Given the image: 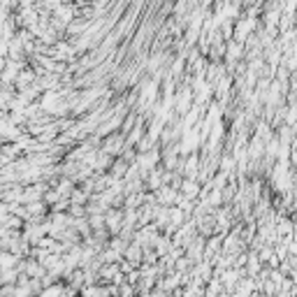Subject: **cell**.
I'll return each mask as SVG.
<instances>
[{"instance_id":"6da1fadb","label":"cell","mask_w":297,"mask_h":297,"mask_svg":"<svg viewBox=\"0 0 297 297\" xmlns=\"http://www.w3.org/2000/svg\"><path fill=\"white\" fill-rule=\"evenodd\" d=\"M202 139V132H198V128H191V130H186V135H183V142H181V153H193L198 144H200Z\"/></svg>"},{"instance_id":"7a4b0ae2","label":"cell","mask_w":297,"mask_h":297,"mask_svg":"<svg viewBox=\"0 0 297 297\" xmlns=\"http://www.w3.org/2000/svg\"><path fill=\"white\" fill-rule=\"evenodd\" d=\"M191 102H193V91H191V88H186V91H181V96L177 98V112L186 116V114H188V112H191V109H193V107H191Z\"/></svg>"},{"instance_id":"3957f363","label":"cell","mask_w":297,"mask_h":297,"mask_svg":"<svg viewBox=\"0 0 297 297\" xmlns=\"http://www.w3.org/2000/svg\"><path fill=\"white\" fill-rule=\"evenodd\" d=\"M121 221H123V216H121V212H109V214L105 216L107 228H109L112 232H118V230H121Z\"/></svg>"},{"instance_id":"277c9868","label":"cell","mask_w":297,"mask_h":297,"mask_svg":"<svg viewBox=\"0 0 297 297\" xmlns=\"http://www.w3.org/2000/svg\"><path fill=\"white\" fill-rule=\"evenodd\" d=\"M253 28V19H244V21L237 23V33H234V37H237V42H244L248 31Z\"/></svg>"},{"instance_id":"5b68a950","label":"cell","mask_w":297,"mask_h":297,"mask_svg":"<svg viewBox=\"0 0 297 297\" xmlns=\"http://www.w3.org/2000/svg\"><path fill=\"white\" fill-rule=\"evenodd\" d=\"M123 144H126L123 137H121V135H114V137H109L105 142V153L107 156H109V153H118V151H121L118 147H123Z\"/></svg>"},{"instance_id":"8992f818","label":"cell","mask_w":297,"mask_h":297,"mask_svg":"<svg viewBox=\"0 0 297 297\" xmlns=\"http://www.w3.org/2000/svg\"><path fill=\"white\" fill-rule=\"evenodd\" d=\"M181 191H183V195L188 198V200H193L195 195H200V186L195 183L193 179H188V181H183V186H181Z\"/></svg>"},{"instance_id":"52a82bcc","label":"cell","mask_w":297,"mask_h":297,"mask_svg":"<svg viewBox=\"0 0 297 297\" xmlns=\"http://www.w3.org/2000/svg\"><path fill=\"white\" fill-rule=\"evenodd\" d=\"M183 170H186V174H188V179H193V177H195V170H198V156H191Z\"/></svg>"},{"instance_id":"ba28073f","label":"cell","mask_w":297,"mask_h":297,"mask_svg":"<svg viewBox=\"0 0 297 297\" xmlns=\"http://www.w3.org/2000/svg\"><path fill=\"white\" fill-rule=\"evenodd\" d=\"M170 221L174 223V225H179V223L183 221V212H181L179 207H174V209H170Z\"/></svg>"},{"instance_id":"9c48e42d","label":"cell","mask_w":297,"mask_h":297,"mask_svg":"<svg viewBox=\"0 0 297 297\" xmlns=\"http://www.w3.org/2000/svg\"><path fill=\"white\" fill-rule=\"evenodd\" d=\"M44 202H61L58 191H56V188H53V191H47V193H44Z\"/></svg>"},{"instance_id":"30bf717a","label":"cell","mask_w":297,"mask_h":297,"mask_svg":"<svg viewBox=\"0 0 297 297\" xmlns=\"http://www.w3.org/2000/svg\"><path fill=\"white\" fill-rule=\"evenodd\" d=\"M10 56V42L0 37V58H7Z\"/></svg>"},{"instance_id":"8fae6325","label":"cell","mask_w":297,"mask_h":297,"mask_svg":"<svg viewBox=\"0 0 297 297\" xmlns=\"http://www.w3.org/2000/svg\"><path fill=\"white\" fill-rule=\"evenodd\" d=\"M102 223H105V216H91V228L93 230H100Z\"/></svg>"},{"instance_id":"7c38bea8","label":"cell","mask_w":297,"mask_h":297,"mask_svg":"<svg viewBox=\"0 0 297 297\" xmlns=\"http://www.w3.org/2000/svg\"><path fill=\"white\" fill-rule=\"evenodd\" d=\"M239 51H242V47H239V44H230V47H228V53H230V58H232V61H234V58H239Z\"/></svg>"},{"instance_id":"4fadbf2b","label":"cell","mask_w":297,"mask_h":297,"mask_svg":"<svg viewBox=\"0 0 297 297\" xmlns=\"http://www.w3.org/2000/svg\"><path fill=\"white\" fill-rule=\"evenodd\" d=\"M123 172H126V163H123V160H118L116 165H114V177H121Z\"/></svg>"},{"instance_id":"5bb4252c","label":"cell","mask_w":297,"mask_h":297,"mask_svg":"<svg viewBox=\"0 0 297 297\" xmlns=\"http://www.w3.org/2000/svg\"><path fill=\"white\" fill-rule=\"evenodd\" d=\"M209 202H212V204H218V202H221V191H214L212 198H209ZM209 202H207V204H209Z\"/></svg>"},{"instance_id":"9a60e30c","label":"cell","mask_w":297,"mask_h":297,"mask_svg":"<svg viewBox=\"0 0 297 297\" xmlns=\"http://www.w3.org/2000/svg\"><path fill=\"white\" fill-rule=\"evenodd\" d=\"M232 167V158H225L223 160V170H230Z\"/></svg>"}]
</instances>
